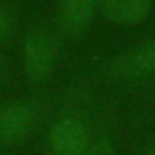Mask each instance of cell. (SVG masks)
Segmentation results:
<instances>
[{
	"mask_svg": "<svg viewBox=\"0 0 155 155\" xmlns=\"http://www.w3.org/2000/svg\"><path fill=\"white\" fill-rule=\"evenodd\" d=\"M49 143L56 155H83L88 148V130L78 117H63L52 124Z\"/></svg>",
	"mask_w": 155,
	"mask_h": 155,
	"instance_id": "2",
	"label": "cell"
},
{
	"mask_svg": "<svg viewBox=\"0 0 155 155\" xmlns=\"http://www.w3.org/2000/svg\"><path fill=\"white\" fill-rule=\"evenodd\" d=\"M35 124V112L25 103H13L0 108V143L15 144L24 141Z\"/></svg>",
	"mask_w": 155,
	"mask_h": 155,
	"instance_id": "3",
	"label": "cell"
},
{
	"mask_svg": "<svg viewBox=\"0 0 155 155\" xmlns=\"http://www.w3.org/2000/svg\"><path fill=\"white\" fill-rule=\"evenodd\" d=\"M144 155H155V146L153 148H148V150L144 152Z\"/></svg>",
	"mask_w": 155,
	"mask_h": 155,
	"instance_id": "9",
	"label": "cell"
},
{
	"mask_svg": "<svg viewBox=\"0 0 155 155\" xmlns=\"http://www.w3.org/2000/svg\"><path fill=\"white\" fill-rule=\"evenodd\" d=\"M7 35H9V20H7L5 13L0 9V40L7 38Z\"/></svg>",
	"mask_w": 155,
	"mask_h": 155,
	"instance_id": "8",
	"label": "cell"
},
{
	"mask_svg": "<svg viewBox=\"0 0 155 155\" xmlns=\"http://www.w3.org/2000/svg\"><path fill=\"white\" fill-rule=\"evenodd\" d=\"M56 65V45L49 33L36 29L24 41V67L31 81L41 83L52 74Z\"/></svg>",
	"mask_w": 155,
	"mask_h": 155,
	"instance_id": "1",
	"label": "cell"
},
{
	"mask_svg": "<svg viewBox=\"0 0 155 155\" xmlns=\"http://www.w3.org/2000/svg\"><path fill=\"white\" fill-rule=\"evenodd\" d=\"M83 155H116V150H114V144L108 139H99L92 146H88L83 152Z\"/></svg>",
	"mask_w": 155,
	"mask_h": 155,
	"instance_id": "7",
	"label": "cell"
},
{
	"mask_svg": "<svg viewBox=\"0 0 155 155\" xmlns=\"http://www.w3.org/2000/svg\"><path fill=\"white\" fill-rule=\"evenodd\" d=\"M96 11V0H61L60 4V24L61 27L74 35L83 31Z\"/></svg>",
	"mask_w": 155,
	"mask_h": 155,
	"instance_id": "6",
	"label": "cell"
},
{
	"mask_svg": "<svg viewBox=\"0 0 155 155\" xmlns=\"http://www.w3.org/2000/svg\"><path fill=\"white\" fill-rule=\"evenodd\" d=\"M105 16L119 25H134L146 18L150 0H101Z\"/></svg>",
	"mask_w": 155,
	"mask_h": 155,
	"instance_id": "5",
	"label": "cell"
},
{
	"mask_svg": "<svg viewBox=\"0 0 155 155\" xmlns=\"http://www.w3.org/2000/svg\"><path fill=\"white\" fill-rule=\"evenodd\" d=\"M110 71L119 78H146L155 74V40L116 58L110 63Z\"/></svg>",
	"mask_w": 155,
	"mask_h": 155,
	"instance_id": "4",
	"label": "cell"
}]
</instances>
